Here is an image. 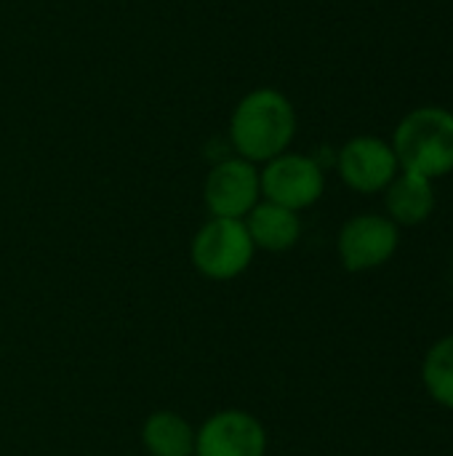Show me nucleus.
I'll list each match as a JSON object with an SVG mask.
<instances>
[{
    "label": "nucleus",
    "instance_id": "obj_1",
    "mask_svg": "<svg viewBox=\"0 0 453 456\" xmlns=\"http://www.w3.org/2000/svg\"><path fill=\"white\" fill-rule=\"evenodd\" d=\"M296 136V110L278 88H254L230 115V144L256 166L288 152Z\"/></svg>",
    "mask_w": 453,
    "mask_h": 456
},
{
    "label": "nucleus",
    "instance_id": "obj_2",
    "mask_svg": "<svg viewBox=\"0 0 453 456\" xmlns=\"http://www.w3.org/2000/svg\"><path fill=\"white\" fill-rule=\"evenodd\" d=\"M400 171L441 179L453 171V112L438 104L411 110L392 134Z\"/></svg>",
    "mask_w": 453,
    "mask_h": 456
},
{
    "label": "nucleus",
    "instance_id": "obj_3",
    "mask_svg": "<svg viewBox=\"0 0 453 456\" xmlns=\"http://www.w3.org/2000/svg\"><path fill=\"white\" fill-rule=\"evenodd\" d=\"M256 246L246 230L243 219H219L211 216L190 243L192 267L216 283L240 278L254 262Z\"/></svg>",
    "mask_w": 453,
    "mask_h": 456
},
{
    "label": "nucleus",
    "instance_id": "obj_4",
    "mask_svg": "<svg viewBox=\"0 0 453 456\" xmlns=\"http://www.w3.org/2000/svg\"><path fill=\"white\" fill-rule=\"evenodd\" d=\"M262 200L278 203L291 211L312 208L326 192L323 166L302 152H283L259 168Z\"/></svg>",
    "mask_w": 453,
    "mask_h": 456
},
{
    "label": "nucleus",
    "instance_id": "obj_5",
    "mask_svg": "<svg viewBox=\"0 0 453 456\" xmlns=\"http://www.w3.org/2000/svg\"><path fill=\"white\" fill-rule=\"evenodd\" d=\"M400 243V227L384 214H358L344 222L336 251L347 273H368L387 265Z\"/></svg>",
    "mask_w": 453,
    "mask_h": 456
},
{
    "label": "nucleus",
    "instance_id": "obj_6",
    "mask_svg": "<svg viewBox=\"0 0 453 456\" xmlns=\"http://www.w3.org/2000/svg\"><path fill=\"white\" fill-rule=\"evenodd\" d=\"M203 200L211 216L246 219L262 200L259 166L238 155L214 163L203 184Z\"/></svg>",
    "mask_w": 453,
    "mask_h": 456
},
{
    "label": "nucleus",
    "instance_id": "obj_7",
    "mask_svg": "<svg viewBox=\"0 0 453 456\" xmlns=\"http://www.w3.org/2000/svg\"><path fill=\"white\" fill-rule=\"evenodd\" d=\"M267 430L246 409L211 414L195 433V456H264Z\"/></svg>",
    "mask_w": 453,
    "mask_h": 456
},
{
    "label": "nucleus",
    "instance_id": "obj_8",
    "mask_svg": "<svg viewBox=\"0 0 453 456\" xmlns=\"http://www.w3.org/2000/svg\"><path fill=\"white\" fill-rule=\"evenodd\" d=\"M336 171L350 190L374 195L387 190V184L400 174V166L390 142L379 136H355L339 150Z\"/></svg>",
    "mask_w": 453,
    "mask_h": 456
},
{
    "label": "nucleus",
    "instance_id": "obj_9",
    "mask_svg": "<svg viewBox=\"0 0 453 456\" xmlns=\"http://www.w3.org/2000/svg\"><path fill=\"white\" fill-rule=\"evenodd\" d=\"M243 222H246V230H248L256 251L286 254L302 238L299 214L291 208H283L278 203H270V200H259Z\"/></svg>",
    "mask_w": 453,
    "mask_h": 456
},
{
    "label": "nucleus",
    "instance_id": "obj_10",
    "mask_svg": "<svg viewBox=\"0 0 453 456\" xmlns=\"http://www.w3.org/2000/svg\"><path fill=\"white\" fill-rule=\"evenodd\" d=\"M384 206H387V216L398 227H417L427 222L435 211L433 179L400 171L384 190Z\"/></svg>",
    "mask_w": 453,
    "mask_h": 456
},
{
    "label": "nucleus",
    "instance_id": "obj_11",
    "mask_svg": "<svg viewBox=\"0 0 453 456\" xmlns=\"http://www.w3.org/2000/svg\"><path fill=\"white\" fill-rule=\"evenodd\" d=\"M192 422L176 411H152L142 425V446L150 456H195Z\"/></svg>",
    "mask_w": 453,
    "mask_h": 456
},
{
    "label": "nucleus",
    "instance_id": "obj_12",
    "mask_svg": "<svg viewBox=\"0 0 453 456\" xmlns=\"http://www.w3.org/2000/svg\"><path fill=\"white\" fill-rule=\"evenodd\" d=\"M422 382L435 403L453 411V334L427 350L422 363Z\"/></svg>",
    "mask_w": 453,
    "mask_h": 456
}]
</instances>
